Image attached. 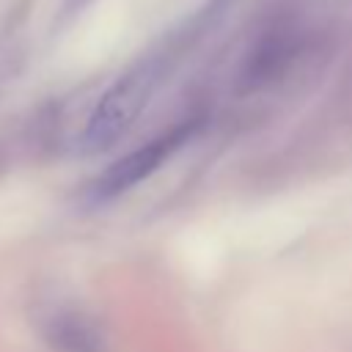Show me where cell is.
I'll return each mask as SVG.
<instances>
[{
	"mask_svg": "<svg viewBox=\"0 0 352 352\" xmlns=\"http://www.w3.org/2000/svg\"><path fill=\"white\" fill-rule=\"evenodd\" d=\"M223 6V0H212V8H220Z\"/></svg>",
	"mask_w": 352,
	"mask_h": 352,
	"instance_id": "277c9868",
	"label": "cell"
},
{
	"mask_svg": "<svg viewBox=\"0 0 352 352\" xmlns=\"http://www.w3.org/2000/svg\"><path fill=\"white\" fill-rule=\"evenodd\" d=\"M162 74H165V60L160 55H154V58L140 60L124 77H118L102 94L94 113L88 116V124H85V132H82V148L85 151L110 148L135 124L140 110L148 104V99L157 91Z\"/></svg>",
	"mask_w": 352,
	"mask_h": 352,
	"instance_id": "6da1fadb",
	"label": "cell"
},
{
	"mask_svg": "<svg viewBox=\"0 0 352 352\" xmlns=\"http://www.w3.org/2000/svg\"><path fill=\"white\" fill-rule=\"evenodd\" d=\"M44 338L58 352H104L99 330L77 311H52L44 319Z\"/></svg>",
	"mask_w": 352,
	"mask_h": 352,
	"instance_id": "3957f363",
	"label": "cell"
},
{
	"mask_svg": "<svg viewBox=\"0 0 352 352\" xmlns=\"http://www.w3.org/2000/svg\"><path fill=\"white\" fill-rule=\"evenodd\" d=\"M198 118L190 121H179L176 126H170L168 132L151 138L148 143L138 146L135 151L118 157L116 162H110L91 184H88V198L91 204H107L124 192H129L135 184L146 182L151 173H157L195 132H198Z\"/></svg>",
	"mask_w": 352,
	"mask_h": 352,
	"instance_id": "7a4b0ae2",
	"label": "cell"
}]
</instances>
